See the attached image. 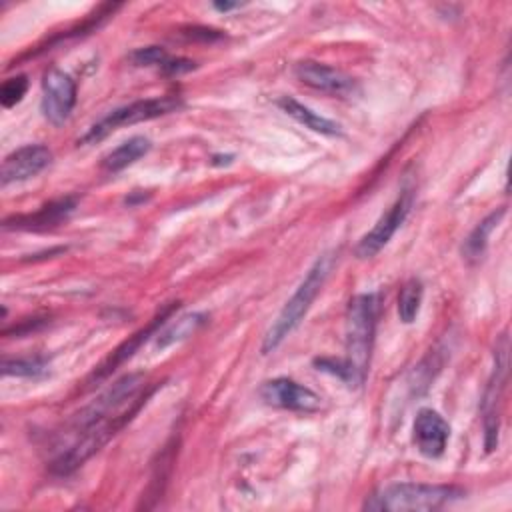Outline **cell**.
Returning a JSON list of instances; mask_svg holds the SVG:
<instances>
[{
    "label": "cell",
    "instance_id": "obj_11",
    "mask_svg": "<svg viewBox=\"0 0 512 512\" xmlns=\"http://www.w3.org/2000/svg\"><path fill=\"white\" fill-rule=\"evenodd\" d=\"M52 162V152L44 144H26L10 152L2 160L0 182L2 186L24 182L36 174H40Z\"/></svg>",
    "mask_w": 512,
    "mask_h": 512
},
{
    "label": "cell",
    "instance_id": "obj_12",
    "mask_svg": "<svg viewBox=\"0 0 512 512\" xmlns=\"http://www.w3.org/2000/svg\"><path fill=\"white\" fill-rule=\"evenodd\" d=\"M178 302H170L168 306H164V308H160L158 310V314L150 320V324H146L144 328H140L136 334H132L126 342H122L94 372H92V376L88 378V384H96V382H100V380H104L106 376H110L120 364H124L128 358H132L134 356V352L152 336V334H156V330L162 326V324H166V320L170 318V314L174 312V310H178Z\"/></svg>",
    "mask_w": 512,
    "mask_h": 512
},
{
    "label": "cell",
    "instance_id": "obj_14",
    "mask_svg": "<svg viewBox=\"0 0 512 512\" xmlns=\"http://www.w3.org/2000/svg\"><path fill=\"white\" fill-rule=\"evenodd\" d=\"M78 206L76 196H64L60 200L44 204L40 210L32 214H20V216H10L2 222L6 230H44L58 226L62 220H66Z\"/></svg>",
    "mask_w": 512,
    "mask_h": 512
},
{
    "label": "cell",
    "instance_id": "obj_2",
    "mask_svg": "<svg viewBox=\"0 0 512 512\" xmlns=\"http://www.w3.org/2000/svg\"><path fill=\"white\" fill-rule=\"evenodd\" d=\"M378 318V296L374 292L358 294L350 300L346 310V356L344 364V384L358 388L364 384L370 356L374 346Z\"/></svg>",
    "mask_w": 512,
    "mask_h": 512
},
{
    "label": "cell",
    "instance_id": "obj_19",
    "mask_svg": "<svg viewBox=\"0 0 512 512\" xmlns=\"http://www.w3.org/2000/svg\"><path fill=\"white\" fill-rule=\"evenodd\" d=\"M424 296V286L420 278H410L404 282V286L398 292V316L404 324H410L416 320L420 304Z\"/></svg>",
    "mask_w": 512,
    "mask_h": 512
},
{
    "label": "cell",
    "instance_id": "obj_25",
    "mask_svg": "<svg viewBox=\"0 0 512 512\" xmlns=\"http://www.w3.org/2000/svg\"><path fill=\"white\" fill-rule=\"evenodd\" d=\"M240 6H242L240 2H214L212 4V8L218 10V12H230V10H236Z\"/></svg>",
    "mask_w": 512,
    "mask_h": 512
},
{
    "label": "cell",
    "instance_id": "obj_10",
    "mask_svg": "<svg viewBox=\"0 0 512 512\" xmlns=\"http://www.w3.org/2000/svg\"><path fill=\"white\" fill-rule=\"evenodd\" d=\"M294 76L302 84L330 96H348L356 90V80L350 74L316 60H300L294 66Z\"/></svg>",
    "mask_w": 512,
    "mask_h": 512
},
{
    "label": "cell",
    "instance_id": "obj_8",
    "mask_svg": "<svg viewBox=\"0 0 512 512\" xmlns=\"http://www.w3.org/2000/svg\"><path fill=\"white\" fill-rule=\"evenodd\" d=\"M412 204H414L412 190H404L394 200V204L376 220V224L360 238V242L354 248L356 258L366 260V258L376 256L390 242L394 232L404 224V220L408 218V214L412 210Z\"/></svg>",
    "mask_w": 512,
    "mask_h": 512
},
{
    "label": "cell",
    "instance_id": "obj_5",
    "mask_svg": "<svg viewBox=\"0 0 512 512\" xmlns=\"http://www.w3.org/2000/svg\"><path fill=\"white\" fill-rule=\"evenodd\" d=\"M178 108H182V100L178 96H156V98L130 102L126 106L110 110L106 116L98 118L92 126H88V130L78 138V144H94V142L106 138L112 130H116L120 126L154 120V118L170 114Z\"/></svg>",
    "mask_w": 512,
    "mask_h": 512
},
{
    "label": "cell",
    "instance_id": "obj_18",
    "mask_svg": "<svg viewBox=\"0 0 512 512\" xmlns=\"http://www.w3.org/2000/svg\"><path fill=\"white\" fill-rule=\"evenodd\" d=\"M208 320V316L204 312H192V314H186L182 318H178L174 324L166 326L162 332H158L156 336V346L158 348H166L174 342H180L188 336H192L200 326H204Z\"/></svg>",
    "mask_w": 512,
    "mask_h": 512
},
{
    "label": "cell",
    "instance_id": "obj_13",
    "mask_svg": "<svg viewBox=\"0 0 512 512\" xmlns=\"http://www.w3.org/2000/svg\"><path fill=\"white\" fill-rule=\"evenodd\" d=\"M450 438L448 422L432 408H420L412 424V440L426 458H440Z\"/></svg>",
    "mask_w": 512,
    "mask_h": 512
},
{
    "label": "cell",
    "instance_id": "obj_17",
    "mask_svg": "<svg viewBox=\"0 0 512 512\" xmlns=\"http://www.w3.org/2000/svg\"><path fill=\"white\" fill-rule=\"evenodd\" d=\"M152 142L146 136H132L130 140L122 142L118 148H114L112 152H108L102 160V168L106 172H120L126 166L134 164L136 160H140L144 154H148Z\"/></svg>",
    "mask_w": 512,
    "mask_h": 512
},
{
    "label": "cell",
    "instance_id": "obj_1",
    "mask_svg": "<svg viewBox=\"0 0 512 512\" xmlns=\"http://www.w3.org/2000/svg\"><path fill=\"white\" fill-rule=\"evenodd\" d=\"M156 386L142 372L124 374L96 400L76 412L54 442L52 474L68 476L92 458L138 414Z\"/></svg>",
    "mask_w": 512,
    "mask_h": 512
},
{
    "label": "cell",
    "instance_id": "obj_24",
    "mask_svg": "<svg viewBox=\"0 0 512 512\" xmlns=\"http://www.w3.org/2000/svg\"><path fill=\"white\" fill-rule=\"evenodd\" d=\"M188 38L192 40H204V42H212V40H222L224 34L218 32V30H212V28H202V26H192L184 32Z\"/></svg>",
    "mask_w": 512,
    "mask_h": 512
},
{
    "label": "cell",
    "instance_id": "obj_4",
    "mask_svg": "<svg viewBox=\"0 0 512 512\" xmlns=\"http://www.w3.org/2000/svg\"><path fill=\"white\" fill-rule=\"evenodd\" d=\"M464 496V490L448 484L424 482H394L374 492L364 502V510L386 512H412V510H438Z\"/></svg>",
    "mask_w": 512,
    "mask_h": 512
},
{
    "label": "cell",
    "instance_id": "obj_6",
    "mask_svg": "<svg viewBox=\"0 0 512 512\" xmlns=\"http://www.w3.org/2000/svg\"><path fill=\"white\" fill-rule=\"evenodd\" d=\"M508 380V338L506 334L500 336L494 350V368L492 376L486 384L484 398H482V422H484V448L492 452L498 446V428H500V400Z\"/></svg>",
    "mask_w": 512,
    "mask_h": 512
},
{
    "label": "cell",
    "instance_id": "obj_20",
    "mask_svg": "<svg viewBox=\"0 0 512 512\" xmlns=\"http://www.w3.org/2000/svg\"><path fill=\"white\" fill-rule=\"evenodd\" d=\"M46 360L40 356L34 358H4L2 360V374L4 376H18V378H38L46 374Z\"/></svg>",
    "mask_w": 512,
    "mask_h": 512
},
{
    "label": "cell",
    "instance_id": "obj_21",
    "mask_svg": "<svg viewBox=\"0 0 512 512\" xmlns=\"http://www.w3.org/2000/svg\"><path fill=\"white\" fill-rule=\"evenodd\" d=\"M28 90V78L24 74H18V76H12V78H6L0 86V102L4 108H12L16 106L24 94Z\"/></svg>",
    "mask_w": 512,
    "mask_h": 512
},
{
    "label": "cell",
    "instance_id": "obj_3",
    "mask_svg": "<svg viewBox=\"0 0 512 512\" xmlns=\"http://www.w3.org/2000/svg\"><path fill=\"white\" fill-rule=\"evenodd\" d=\"M336 258H338L336 252H324L310 266V270L306 272V276L300 282V286L296 288V292L290 296V300L284 304V308L280 310V314L268 328V332L262 340V354L274 352L284 342V338L302 322V318L310 310L314 298L320 294L324 282L328 280Z\"/></svg>",
    "mask_w": 512,
    "mask_h": 512
},
{
    "label": "cell",
    "instance_id": "obj_15",
    "mask_svg": "<svg viewBox=\"0 0 512 512\" xmlns=\"http://www.w3.org/2000/svg\"><path fill=\"white\" fill-rule=\"evenodd\" d=\"M278 108L288 114L290 118H294L298 124L310 128L312 132H318V134H324V136H340L342 134V128L338 122L314 112L312 108L304 106L302 102H298L296 98L292 96H280L276 100Z\"/></svg>",
    "mask_w": 512,
    "mask_h": 512
},
{
    "label": "cell",
    "instance_id": "obj_16",
    "mask_svg": "<svg viewBox=\"0 0 512 512\" xmlns=\"http://www.w3.org/2000/svg\"><path fill=\"white\" fill-rule=\"evenodd\" d=\"M504 214H506V208H498L472 228V232L466 236V240L462 244V254L468 262H476L482 258V254L486 252V246H488V238H490L492 230L500 224Z\"/></svg>",
    "mask_w": 512,
    "mask_h": 512
},
{
    "label": "cell",
    "instance_id": "obj_22",
    "mask_svg": "<svg viewBox=\"0 0 512 512\" xmlns=\"http://www.w3.org/2000/svg\"><path fill=\"white\" fill-rule=\"evenodd\" d=\"M168 58H170V54H168L162 46L136 48L134 52L128 54V60H130L134 66H156V68H160Z\"/></svg>",
    "mask_w": 512,
    "mask_h": 512
},
{
    "label": "cell",
    "instance_id": "obj_7",
    "mask_svg": "<svg viewBox=\"0 0 512 512\" xmlns=\"http://www.w3.org/2000/svg\"><path fill=\"white\" fill-rule=\"evenodd\" d=\"M76 94V82L70 74L54 66L48 68L42 76L40 108L44 118L54 126L64 124L76 106Z\"/></svg>",
    "mask_w": 512,
    "mask_h": 512
},
{
    "label": "cell",
    "instance_id": "obj_9",
    "mask_svg": "<svg viewBox=\"0 0 512 512\" xmlns=\"http://www.w3.org/2000/svg\"><path fill=\"white\" fill-rule=\"evenodd\" d=\"M260 398L268 406L292 412H316L322 404V398L314 390L286 376L266 380L260 386Z\"/></svg>",
    "mask_w": 512,
    "mask_h": 512
},
{
    "label": "cell",
    "instance_id": "obj_23",
    "mask_svg": "<svg viewBox=\"0 0 512 512\" xmlns=\"http://www.w3.org/2000/svg\"><path fill=\"white\" fill-rule=\"evenodd\" d=\"M196 68V62H192L190 58H180V56H170L158 70L162 74H168V76H178V74H186L190 70Z\"/></svg>",
    "mask_w": 512,
    "mask_h": 512
}]
</instances>
